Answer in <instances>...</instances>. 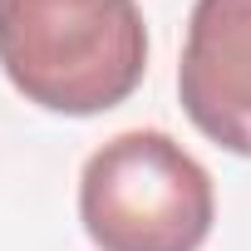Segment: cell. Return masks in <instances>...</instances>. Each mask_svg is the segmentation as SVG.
Returning a JSON list of instances; mask_svg holds the SVG:
<instances>
[{"label":"cell","instance_id":"cell-1","mask_svg":"<svg viewBox=\"0 0 251 251\" xmlns=\"http://www.w3.org/2000/svg\"><path fill=\"white\" fill-rule=\"evenodd\" d=\"M0 69L50 113H103L143 84V10L138 0H0Z\"/></svg>","mask_w":251,"mask_h":251},{"label":"cell","instance_id":"cell-2","mask_svg":"<svg viewBox=\"0 0 251 251\" xmlns=\"http://www.w3.org/2000/svg\"><path fill=\"white\" fill-rule=\"evenodd\" d=\"M212 217V173L158 128L108 138L79 173V222L99 251H197Z\"/></svg>","mask_w":251,"mask_h":251},{"label":"cell","instance_id":"cell-3","mask_svg":"<svg viewBox=\"0 0 251 251\" xmlns=\"http://www.w3.org/2000/svg\"><path fill=\"white\" fill-rule=\"evenodd\" d=\"M177 94L197 133L236 158H251V0L192 5Z\"/></svg>","mask_w":251,"mask_h":251}]
</instances>
